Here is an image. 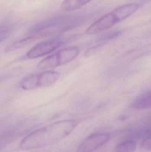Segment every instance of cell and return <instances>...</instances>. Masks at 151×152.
Listing matches in <instances>:
<instances>
[{
  "mask_svg": "<svg viewBox=\"0 0 151 152\" xmlns=\"http://www.w3.org/2000/svg\"><path fill=\"white\" fill-rule=\"evenodd\" d=\"M77 125L74 120H65L47 125L25 137L20 142V148L34 150L55 144L67 137Z\"/></svg>",
  "mask_w": 151,
  "mask_h": 152,
  "instance_id": "1",
  "label": "cell"
},
{
  "mask_svg": "<svg viewBox=\"0 0 151 152\" xmlns=\"http://www.w3.org/2000/svg\"><path fill=\"white\" fill-rule=\"evenodd\" d=\"M79 53V49L75 46L63 48L40 61L37 67L46 69L66 65L74 59Z\"/></svg>",
  "mask_w": 151,
  "mask_h": 152,
  "instance_id": "2",
  "label": "cell"
},
{
  "mask_svg": "<svg viewBox=\"0 0 151 152\" xmlns=\"http://www.w3.org/2000/svg\"><path fill=\"white\" fill-rule=\"evenodd\" d=\"M59 77L58 72L48 70L27 76L21 81L20 86L25 90L46 87L55 84Z\"/></svg>",
  "mask_w": 151,
  "mask_h": 152,
  "instance_id": "3",
  "label": "cell"
},
{
  "mask_svg": "<svg viewBox=\"0 0 151 152\" xmlns=\"http://www.w3.org/2000/svg\"><path fill=\"white\" fill-rule=\"evenodd\" d=\"M107 133H96L86 138L77 148L76 152H93L105 144L110 139Z\"/></svg>",
  "mask_w": 151,
  "mask_h": 152,
  "instance_id": "4",
  "label": "cell"
},
{
  "mask_svg": "<svg viewBox=\"0 0 151 152\" xmlns=\"http://www.w3.org/2000/svg\"><path fill=\"white\" fill-rule=\"evenodd\" d=\"M62 44V41L57 39L42 42L32 48L27 53L26 57L35 59L43 57L56 50Z\"/></svg>",
  "mask_w": 151,
  "mask_h": 152,
  "instance_id": "5",
  "label": "cell"
},
{
  "mask_svg": "<svg viewBox=\"0 0 151 152\" xmlns=\"http://www.w3.org/2000/svg\"><path fill=\"white\" fill-rule=\"evenodd\" d=\"M113 12L104 15L92 24L86 31L88 35L99 34L111 28L118 23Z\"/></svg>",
  "mask_w": 151,
  "mask_h": 152,
  "instance_id": "6",
  "label": "cell"
},
{
  "mask_svg": "<svg viewBox=\"0 0 151 152\" xmlns=\"http://www.w3.org/2000/svg\"><path fill=\"white\" fill-rule=\"evenodd\" d=\"M70 18L68 16H61L50 18L34 25L32 27V30L37 32L50 28L52 27L66 23Z\"/></svg>",
  "mask_w": 151,
  "mask_h": 152,
  "instance_id": "7",
  "label": "cell"
},
{
  "mask_svg": "<svg viewBox=\"0 0 151 152\" xmlns=\"http://www.w3.org/2000/svg\"><path fill=\"white\" fill-rule=\"evenodd\" d=\"M138 8L139 6L137 4H129L120 6L113 12L118 23L134 14Z\"/></svg>",
  "mask_w": 151,
  "mask_h": 152,
  "instance_id": "8",
  "label": "cell"
},
{
  "mask_svg": "<svg viewBox=\"0 0 151 152\" xmlns=\"http://www.w3.org/2000/svg\"><path fill=\"white\" fill-rule=\"evenodd\" d=\"M132 109L140 111L151 108V90L137 96L131 104Z\"/></svg>",
  "mask_w": 151,
  "mask_h": 152,
  "instance_id": "9",
  "label": "cell"
},
{
  "mask_svg": "<svg viewBox=\"0 0 151 152\" xmlns=\"http://www.w3.org/2000/svg\"><path fill=\"white\" fill-rule=\"evenodd\" d=\"M92 0H64L61 9L65 12H72L82 8Z\"/></svg>",
  "mask_w": 151,
  "mask_h": 152,
  "instance_id": "10",
  "label": "cell"
},
{
  "mask_svg": "<svg viewBox=\"0 0 151 152\" xmlns=\"http://www.w3.org/2000/svg\"><path fill=\"white\" fill-rule=\"evenodd\" d=\"M46 34H47L40 33V34H35L33 35L24 38L22 40L17 42L15 43L12 45L10 46H9L7 48V51L14 50L18 49V48H22L25 45L29 44L32 42H34L36 39L42 37Z\"/></svg>",
  "mask_w": 151,
  "mask_h": 152,
  "instance_id": "11",
  "label": "cell"
},
{
  "mask_svg": "<svg viewBox=\"0 0 151 152\" xmlns=\"http://www.w3.org/2000/svg\"><path fill=\"white\" fill-rule=\"evenodd\" d=\"M137 148V144L134 139L125 140L118 144L115 147L116 152H134Z\"/></svg>",
  "mask_w": 151,
  "mask_h": 152,
  "instance_id": "12",
  "label": "cell"
},
{
  "mask_svg": "<svg viewBox=\"0 0 151 152\" xmlns=\"http://www.w3.org/2000/svg\"><path fill=\"white\" fill-rule=\"evenodd\" d=\"M141 147L144 151H151V133L144 138L141 143Z\"/></svg>",
  "mask_w": 151,
  "mask_h": 152,
  "instance_id": "13",
  "label": "cell"
},
{
  "mask_svg": "<svg viewBox=\"0 0 151 152\" xmlns=\"http://www.w3.org/2000/svg\"><path fill=\"white\" fill-rule=\"evenodd\" d=\"M121 34L120 31H112V32H110L109 33L105 34L103 37V41H108V40H112L115 37L119 36V35Z\"/></svg>",
  "mask_w": 151,
  "mask_h": 152,
  "instance_id": "14",
  "label": "cell"
},
{
  "mask_svg": "<svg viewBox=\"0 0 151 152\" xmlns=\"http://www.w3.org/2000/svg\"><path fill=\"white\" fill-rule=\"evenodd\" d=\"M104 43L98 45L96 46H94L92 48L89 50V51L87 52V55H92L94 54L100 50L102 47H103Z\"/></svg>",
  "mask_w": 151,
  "mask_h": 152,
  "instance_id": "15",
  "label": "cell"
}]
</instances>
